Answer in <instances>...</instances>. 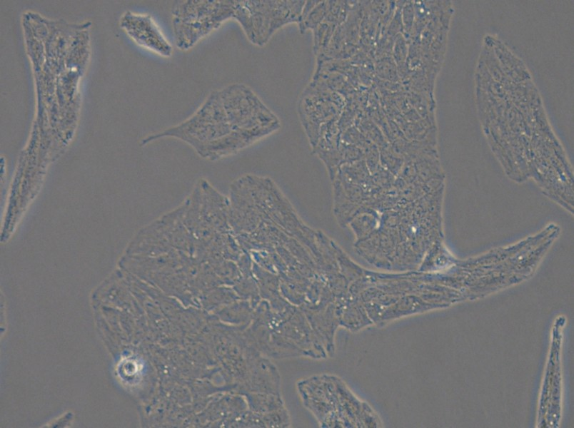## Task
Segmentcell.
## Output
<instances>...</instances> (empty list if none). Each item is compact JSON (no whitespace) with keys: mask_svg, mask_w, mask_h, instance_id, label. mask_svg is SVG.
I'll return each instance as SVG.
<instances>
[{"mask_svg":"<svg viewBox=\"0 0 574 428\" xmlns=\"http://www.w3.org/2000/svg\"><path fill=\"white\" fill-rule=\"evenodd\" d=\"M276 114L249 86L236 83L212 91L189 118L143 140L179 139L201 157L216 160L237 153L276 131Z\"/></svg>","mask_w":574,"mask_h":428,"instance_id":"obj_1","label":"cell"},{"mask_svg":"<svg viewBox=\"0 0 574 428\" xmlns=\"http://www.w3.org/2000/svg\"><path fill=\"white\" fill-rule=\"evenodd\" d=\"M237 0H187L176 1L171 9L175 43L186 51L233 19Z\"/></svg>","mask_w":574,"mask_h":428,"instance_id":"obj_2","label":"cell"},{"mask_svg":"<svg viewBox=\"0 0 574 428\" xmlns=\"http://www.w3.org/2000/svg\"><path fill=\"white\" fill-rule=\"evenodd\" d=\"M305 1L237 0L234 20L248 41L263 46L282 26L301 21Z\"/></svg>","mask_w":574,"mask_h":428,"instance_id":"obj_3","label":"cell"},{"mask_svg":"<svg viewBox=\"0 0 574 428\" xmlns=\"http://www.w3.org/2000/svg\"><path fill=\"white\" fill-rule=\"evenodd\" d=\"M121 24L139 46L163 57L172 56L173 49L171 44L151 15L127 13Z\"/></svg>","mask_w":574,"mask_h":428,"instance_id":"obj_4","label":"cell"}]
</instances>
